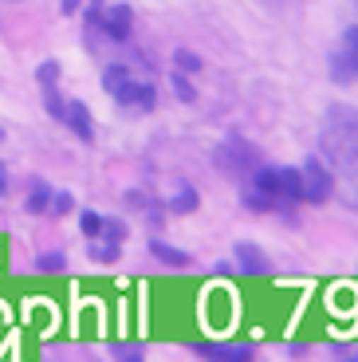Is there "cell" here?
<instances>
[{"label":"cell","mask_w":358,"mask_h":362,"mask_svg":"<svg viewBox=\"0 0 358 362\" xmlns=\"http://www.w3.org/2000/svg\"><path fill=\"white\" fill-rule=\"evenodd\" d=\"M319 162L331 170L342 205L358 213V107H327L319 122Z\"/></svg>","instance_id":"obj_1"},{"label":"cell","mask_w":358,"mask_h":362,"mask_svg":"<svg viewBox=\"0 0 358 362\" xmlns=\"http://www.w3.org/2000/svg\"><path fill=\"white\" fill-rule=\"evenodd\" d=\"M248 189L268 201H279V205H296V201H304V177L296 165H260Z\"/></svg>","instance_id":"obj_2"},{"label":"cell","mask_w":358,"mask_h":362,"mask_svg":"<svg viewBox=\"0 0 358 362\" xmlns=\"http://www.w3.org/2000/svg\"><path fill=\"white\" fill-rule=\"evenodd\" d=\"M216 165L236 181H252L264 162H260V150L252 142H244L241 134H229L221 146H216Z\"/></svg>","instance_id":"obj_3"},{"label":"cell","mask_w":358,"mask_h":362,"mask_svg":"<svg viewBox=\"0 0 358 362\" xmlns=\"http://www.w3.org/2000/svg\"><path fill=\"white\" fill-rule=\"evenodd\" d=\"M299 177H304V201H307V205H327V201L335 197L331 170H327V165H323L315 154L299 165Z\"/></svg>","instance_id":"obj_4"},{"label":"cell","mask_w":358,"mask_h":362,"mask_svg":"<svg viewBox=\"0 0 358 362\" xmlns=\"http://www.w3.org/2000/svg\"><path fill=\"white\" fill-rule=\"evenodd\" d=\"M130 28H134V8H130V4H110V8H103L99 32L110 44H126V40H130Z\"/></svg>","instance_id":"obj_5"},{"label":"cell","mask_w":358,"mask_h":362,"mask_svg":"<svg viewBox=\"0 0 358 362\" xmlns=\"http://www.w3.org/2000/svg\"><path fill=\"white\" fill-rule=\"evenodd\" d=\"M115 103H118V107H126V110L146 115V110H154V103H158V87H154V83H142V79H130L115 95Z\"/></svg>","instance_id":"obj_6"},{"label":"cell","mask_w":358,"mask_h":362,"mask_svg":"<svg viewBox=\"0 0 358 362\" xmlns=\"http://www.w3.org/2000/svg\"><path fill=\"white\" fill-rule=\"evenodd\" d=\"M193 351L201 354V362H256V346L252 343H224V346L197 343Z\"/></svg>","instance_id":"obj_7"},{"label":"cell","mask_w":358,"mask_h":362,"mask_svg":"<svg viewBox=\"0 0 358 362\" xmlns=\"http://www.w3.org/2000/svg\"><path fill=\"white\" fill-rule=\"evenodd\" d=\"M236 268H241L244 276H272V260L260 252L256 245H248V240L236 245Z\"/></svg>","instance_id":"obj_8"},{"label":"cell","mask_w":358,"mask_h":362,"mask_svg":"<svg viewBox=\"0 0 358 362\" xmlns=\"http://www.w3.org/2000/svg\"><path fill=\"white\" fill-rule=\"evenodd\" d=\"M331 79L339 83V87H347V83L358 79V52L335 47V55H331Z\"/></svg>","instance_id":"obj_9"},{"label":"cell","mask_w":358,"mask_h":362,"mask_svg":"<svg viewBox=\"0 0 358 362\" xmlns=\"http://www.w3.org/2000/svg\"><path fill=\"white\" fill-rule=\"evenodd\" d=\"M63 127H71L75 138H83V142H95V122H91L87 103H67V118H63Z\"/></svg>","instance_id":"obj_10"},{"label":"cell","mask_w":358,"mask_h":362,"mask_svg":"<svg viewBox=\"0 0 358 362\" xmlns=\"http://www.w3.org/2000/svg\"><path fill=\"white\" fill-rule=\"evenodd\" d=\"M150 256H154V260H161L166 268H189V264H193V256H189V252L166 245V240H158V236L150 240Z\"/></svg>","instance_id":"obj_11"},{"label":"cell","mask_w":358,"mask_h":362,"mask_svg":"<svg viewBox=\"0 0 358 362\" xmlns=\"http://www.w3.org/2000/svg\"><path fill=\"white\" fill-rule=\"evenodd\" d=\"M244 209H252V213H287V221H296V213H291V205H279V201H268V197H260V193L244 189L241 193Z\"/></svg>","instance_id":"obj_12"},{"label":"cell","mask_w":358,"mask_h":362,"mask_svg":"<svg viewBox=\"0 0 358 362\" xmlns=\"http://www.w3.org/2000/svg\"><path fill=\"white\" fill-rule=\"evenodd\" d=\"M130 79H134L130 64H110L107 71H103V90H107V95H118V90H122Z\"/></svg>","instance_id":"obj_13"},{"label":"cell","mask_w":358,"mask_h":362,"mask_svg":"<svg viewBox=\"0 0 358 362\" xmlns=\"http://www.w3.org/2000/svg\"><path fill=\"white\" fill-rule=\"evenodd\" d=\"M52 185H47L44 177H36L32 181V193H28V201H24V209L28 213H44V209H52Z\"/></svg>","instance_id":"obj_14"},{"label":"cell","mask_w":358,"mask_h":362,"mask_svg":"<svg viewBox=\"0 0 358 362\" xmlns=\"http://www.w3.org/2000/svg\"><path fill=\"white\" fill-rule=\"evenodd\" d=\"M130 236V228H126V221H118V217H107V225H103V245H110V248H122V240Z\"/></svg>","instance_id":"obj_15"},{"label":"cell","mask_w":358,"mask_h":362,"mask_svg":"<svg viewBox=\"0 0 358 362\" xmlns=\"http://www.w3.org/2000/svg\"><path fill=\"white\" fill-rule=\"evenodd\" d=\"M103 225H107V217H103V213H95V209H83V213H79V228H83V236H87V240H99Z\"/></svg>","instance_id":"obj_16"},{"label":"cell","mask_w":358,"mask_h":362,"mask_svg":"<svg viewBox=\"0 0 358 362\" xmlns=\"http://www.w3.org/2000/svg\"><path fill=\"white\" fill-rule=\"evenodd\" d=\"M197 201H201V197H197V189L181 185V189L170 197V205H166V209H170V213H193V209H197Z\"/></svg>","instance_id":"obj_17"},{"label":"cell","mask_w":358,"mask_h":362,"mask_svg":"<svg viewBox=\"0 0 358 362\" xmlns=\"http://www.w3.org/2000/svg\"><path fill=\"white\" fill-rule=\"evenodd\" d=\"M44 107H47V115H52L55 122H63V118H67V103H63L59 87H44Z\"/></svg>","instance_id":"obj_18"},{"label":"cell","mask_w":358,"mask_h":362,"mask_svg":"<svg viewBox=\"0 0 358 362\" xmlns=\"http://www.w3.org/2000/svg\"><path fill=\"white\" fill-rule=\"evenodd\" d=\"M173 64H178V75H197L201 71V55L197 52H189V47H178V52H173Z\"/></svg>","instance_id":"obj_19"},{"label":"cell","mask_w":358,"mask_h":362,"mask_svg":"<svg viewBox=\"0 0 358 362\" xmlns=\"http://www.w3.org/2000/svg\"><path fill=\"white\" fill-rule=\"evenodd\" d=\"M87 256H91V260H95V264H115V260H118V248L103 245V240H91Z\"/></svg>","instance_id":"obj_20"},{"label":"cell","mask_w":358,"mask_h":362,"mask_svg":"<svg viewBox=\"0 0 358 362\" xmlns=\"http://www.w3.org/2000/svg\"><path fill=\"white\" fill-rule=\"evenodd\" d=\"M63 268H67V256H63V252L36 256V272H63Z\"/></svg>","instance_id":"obj_21"},{"label":"cell","mask_w":358,"mask_h":362,"mask_svg":"<svg viewBox=\"0 0 358 362\" xmlns=\"http://www.w3.org/2000/svg\"><path fill=\"white\" fill-rule=\"evenodd\" d=\"M71 209H75V197L67 189H55L52 193V213H71Z\"/></svg>","instance_id":"obj_22"},{"label":"cell","mask_w":358,"mask_h":362,"mask_svg":"<svg viewBox=\"0 0 358 362\" xmlns=\"http://www.w3.org/2000/svg\"><path fill=\"white\" fill-rule=\"evenodd\" d=\"M36 79L44 83V87H55V79H59V64H55V59H44V67L36 71Z\"/></svg>","instance_id":"obj_23"},{"label":"cell","mask_w":358,"mask_h":362,"mask_svg":"<svg viewBox=\"0 0 358 362\" xmlns=\"http://www.w3.org/2000/svg\"><path fill=\"white\" fill-rule=\"evenodd\" d=\"M173 90H178L181 103H193V99H197V90H193V83H189L185 75H173Z\"/></svg>","instance_id":"obj_24"},{"label":"cell","mask_w":358,"mask_h":362,"mask_svg":"<svg viewBox=\"0 0 358 362\" xmlns=\"http://www.w3.org/2000/svg\"><path fill=\"white\" fill-rule=\"evenodd\" d=\"M110 354H115V362H146L138 346H110Z\"/></svg>","instance_id":"obj_25"},{"label":"cell","mask_w":358,"mask_h":362,"mask_svg":"<svg viewBox=\"0 0 358 362\" xmlns=\"http://www.w3.org/2000/svg\"><path fill=\"white\" fill-rule=\"evenodd\" d=\"M59 12H63V16H75V12H79V4H75V0H63Z\"/></svg>","instance_id":"obj_26"},{"label":"cell","mask_w":358,"mask_h":362,"mask_svg":"<svg viewBox=\"0 0 358 362\" xmlns=\"http://www.w3.org/2000/svg\"><path fill=\"white\" fill-rule=\"evenodd\" d=\"M4 193H8V170L0 165V197H4Z\"/></svg>","instance_id":"obj_27"},{"label":"cell","mask_w":358,"mask_h":362,"mask_svg":"<svg viewBox=\"0 0 358 362\" xmlns=\"http://www.w3.org/2000/svg\"><path fill=\"white\" fill-rule=\"evenodd\" d=\"M347 362H358V354H350V358H347Z\"/></svg>","instance_id":"obj_28"}]
</instances>
